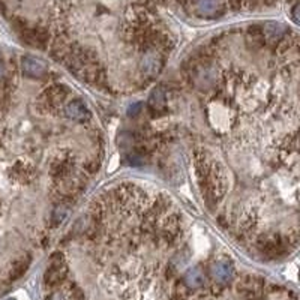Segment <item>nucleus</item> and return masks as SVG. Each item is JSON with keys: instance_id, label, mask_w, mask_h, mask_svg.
<instances>
[{"instance_id": "nucleus-22", "label": "nucleus", "mask_w": 300, "mask_h": 300, "mask_svg": "<svg viewBox=\"0 0 300 300\" xmlns=\"http://www.w3.org/2000/svg\"><path fill=\"white\" fill-rule=\"evenodd\" d=\"M228 3H230V8L233 11H239V9H242L245 6V2L243 0H228Z\"/></svg>"}, {"instance_id": "nucleus-1", "label": "nucleus", "mask_w": 300, "mask_h": 300, "mask_svg": "<svg viewBox=\"0 0 300 300\" xmlns=\"http://www.w3.org/2000/svg\"><path fill=\"white\" fill-rule=\"evenodd\" d=\"M194 167H195V176L198 180V186L203 194V198L210 207H213L222 200L225 194V189H227L225 171L221 164L215 162L203 150L195 152Z\"/></svg>"}, {"instance_id": "nucleus-19", "label": "nucleus", "mask_w": 300, "mask_h": 300, "mask_svg": "<svg viewBox=\"0 0 300 300\" xmlns=\"http://www.w3.org/2000/svg\"><path fill=\"white\" fill-rule=\"evenodd\" d=\"M99 167H101V162L99 161H96V158H92L90 161H87L86 162V171L87 173H90V174H93V173H96L98 170H99Z\"/></svg>"}, {"instance_id": "nucleus-21", "label": "nucleus", "mask_w": 300, "mask_h": 300, "mask_svg": "<svg viewBox=\"0 0 300 300\" xmlns=\"http://www.w3.org/2000/svg\"><path fill=\"white\" fill-rule=\"evenodd\" d=\"M47 300H66V299H65V294H63L60 290H53V291L50 293V296H48V299Z\"/></svg>"}, {"instance_id": "nucleus-7", "label": "nucleus", "mask_w": 300, "mask_h": 300, "mask_svg": "<svg viewBox=\"0 0 300 300\" xmlns=\"http://www.w3.org/2000/svg\"><path fill=\"white\" fill-rule=\"evenodd\" d=\"M21 71L24 75L32 77V78H42L48 69L42 60L32 57V56H24L21 57Z\"/></svg>"}, {"instance_id": "nucleus-12", "label": "nucleus", "mask_w": 300, "mask_h": 300, "mask_svg": "<svg viewBox=\"0 0 300 300\" xmlns=\"http://www.w3.org/2000/svg\"><path fill=\"white\" fill-rule=\"evenodd\" d=\"M248 41L252 42V47H254V48H261V47H264L266 39H264L263 27H260V26H251V27L248 29Z\"/></svg>"}, {"instance_id": "nucleus-4", "label": "nucleus", "mask_w": 300, "mask_h": 300, "mask_svg": "<svg viewBox=\"0 0 300 300\" xmlns=\"http://www.w3.org/2000/svg\"><path fill=\"white\" fill-rule=\"evenodd\" d=\"M287 242L281 234H263L257 239V248L269 258H276L287 251Z\"/></svg>"}, {"instance_id": "nucleus-10", "label": "nucleus", "mask_w": 300, "mask_h": 300, "mask_svg": "<svg viewBox=\"0 0 300 300\" xmlns=\"http://www.w3.org/2000/svg\"><path fill=\"white\" fill-rule=\"evenodd\" d=\"M168 99V92L164 86H158L152 90L149 96V108L156 113V111H164Z\"/></svg>"}, {"instance_id": "nucleus-23", "label": "nucleus", "mask_w": 300, "mask_h": 300, "mask_svg": "<svg viewBox=\"0 0 300 300\" xmlns=\"http://www.w3.org/2000/svg\"><path fill=\"white\" fill-rule=\"evenodd\" d=\"M2 74H3V66L0 65V75H2Z\"/></svg>"}, {"instance_id": "nucleus-17", "label": "nucleus", "mask_w": 300, "mask_h": 300, "mask_svg": "<svg viewBox=\"0 0 300 300\" xmlns=\"http://www.w3.org/2000/svg\"><path fill=\"white\" fill-rule=\"evenodd\" d=\"M219 3L216 0H200L198 2V11L204 15H210L215 17L218 12Z\"/></svg>"}, {"instance_id": "nucleus-18", "label": "nucleus", "mask_w": 300, "mask_h": 300, "mask_svg": "<svg viewBox=\"0 0 300 300\" xmlns=\"http://www.w3.org/2000/svg\"><path fill=\"white\" fill-rule=\"evenodd\" d=\"M66 215H68V206L59 203V206H57V207L54 209V212H53V222H54V224H59V222H62V221L65 219Z\"/></svg>"}, {"instance_id": "nucleus-8", "label": "nucleus", "mask_w": 300, "mask_h": 300, "mask_svg": "<svg viewBox=\"0 0 300 300\" xmlns=\"http://www.w3.org/2000/svg\"><path fill=\"white\" fill-rule=\"evenodd\" d=\"M72 170H74V158L62 156L51 164V177L56 180L68 179Z\"/></svg>"}, {"instance_id": "nucleus-5", "label": "nucleus", "mask_w": 300, "mask_h": 300, "mask_svg": "<svg viewBox=\"0 0 300 300\" xmlns=\"http://www.w3.org/2000/svg\"><path fill=\"white\" fill-rule=\"evenodd\" d=\"M68 95H69V89L65 84H53L41 93L39 99H41L44 110L51 113V111H56L65 102Z\"/></svg>"}, {"instance_id": "nucleus-2", "label": "nucleus", "mask_w": 300, "mask_h": 300, "mask_svg": "<svg viewBox=\"0 0 300 300\" xmlns=\"http://www.w3.org/2000/svg\"><path fill=\"white\" fill-rule=\"evenodd\" d=\"M68 266L62 252H54L50 258L48 267L44 273V287L50 291L57 290L66 282L68 278Z\"/></svg>"}, {"instance_id": "nucleus-3", "label": "nucleus", "mask_w": 300, "mask_h": 300, "mask_svg": "<svg viewBox=\"0 0 300 300\" xmlns=\"http://www.w3.org/2000/svg\"><path fill=\"white\" fill-rule=\"evenodd\" d=\"M164 56L161 51L149 50L146 51L143 60L140 62V75L143 77L144 83L152 81L164 68Z\"/></svg>"}, {"instance_id": "nucleus-11", "label": "nucleus", "mask_w": 300, "mask_h": 300, "mask_svg": "<svg viewBox=\"0 0 300 300\" xmlns=\"http://www.w3.org/2000/svg\"><path fill=\"white\" fill-rule=\"evenodd\" d=\"M264 39L269 42H281V39L285 35V27L279 23H267L263 27Z\"/></svg>"}, {"instance_id": "nucleus-9", "label": "nucleus", "mask_w": 300, "mask_h": 300, "mask_svg": "<svg viewBox=\"0 0 300 300\" xmlns=\"http://www.w3.org/2000/svg\"><path fill=\"white\" fill-rule=\"evenodd\" d=\"M264 281L257 276H246L239 284V293H242L248 299H254L263 290Z\"/></svg>"}, {"instance_id": "nucleus-15", "label": "nucleus", "mask_w": 300, "mask_h": 300, "mask_svg": "<svg viewBox=\"0 0 300 300\" xmlns=\"http://www.w3.org/2000/svg\"><path fill=\"white\" fill-rule=\"evenodd\" d=\"M29 266H30V257H26V258L18 260V261L14 264L12 270H11V279H12V281H17L18 278H21V276L27 272Z\"/></svg>"}, {"instance_id": "nucleus-14", "label": "nucleus", "mask_w": 300, "mask_h": 300, "mask_svg": "<svg viewBox=\"0 0 300 300\" xmlns=\"http://www.w3.org/2000/svg\"><path fill=\"white\" fill-rule=\"evenodd\" d=\"M212 273H213V276L218 279V281H227V279H230L231 278V267H230V264H227V263H224V261H219V263H215L213 266H212Z\"/></svg>"}, {"instance_id": "nucleus-13", "label": "nucleus", "mask_w": 300, "mask_h": 300, "mask_svg": "<svg viewBox=\"0 0 300 300\" xmlns=\"http://www.w3.org/2000/svg\"><path fill=\"white\" fill-rule=\"evenodd\" d=\"M63 294L66 300H86L83 290L75 282H65L63 285Z\"/></svg>"}, {"instance_id": "nucleus-6", "label": "nucleus", "mask_w": 300, "mask_h": 300, "mask_svg": "<svg viewBox=\"0 0 300 300\" xmlns=\"http://www.w3.org/2000/svg\"><path fill=\"white\" fill-rule=\"evenodd\" d=\"M63 111H65V116L68 119L75 120V122H86V120L92 117L87 104L84 101H81V99H71L65 105Z\"/></svg>"}, {"instance_id": "nucleus-20", "label": "nucleus", "mask_w": 300, "mask_h": 300, "mask_svg": "<svg viewBox=\"0 0 300 300\" xmlns=\"http://www.w3.org/2000/svg\"><path fill=\"white\" fill-rule=\"evenodd\" d=\"M141 108H143V105H141L140 102H134V104L128 108V114H129V116H137V114H140Z\"/></svg>"}, {"instance_id": "nucleus-16", "label": "nucleus", "mask_w": 300, "mask_h": 300, "mask_svg": "<svg viewBox=\"0 0 300 300\" xmlns=\"http://www.w3.org/2000/svg\"><path fill=\"white\" fill-rule=\"evenodd\" d=\"M204 282V275L200 267H194L186 275V284L189 287H200Z\"/></svg>"}]
</instances>
